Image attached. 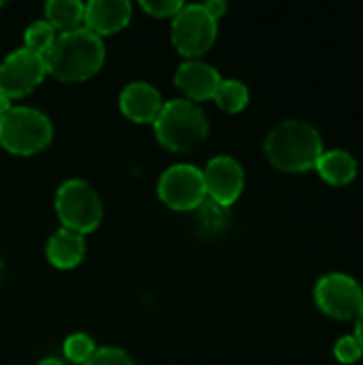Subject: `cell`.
I'll return each mask as SVG.
<instances>
[{
	"label": "cell",
	"mask_w": 363,
	"mask_h": 365,
	"mask_svg": "<svg viewBox=\"0 0 363 365\" xmlns=\"http://www.w3.org/2000/svg\"><path fill=\"white\" fill-rule=\"evenodd\" d=\"M39 365H64V364H62L60 359H51V357H49V359H43Z\"/></svg>",
	"instance_id": "484cf974"
},
{
	"label": "cell",
	"mask_w": 363,
	"mask_h": 365,
	"mask_svg": "<svg viewBox=\"0 0 363 365\" xmlns=\"http://www.w3.org/2000/svg\"><path fill=\"white\" fill-rule=\"evenodd\" d=\"M160 201L178 212H190L205 203L203 171L193 165H173L158 180Z\"/></svg>",
	"instance_id": "ba28073f"
},
{
	"label": "cell",
	"mask_w": 363,
	"mask_h": 365,
	"mask_svg": "<svg viewBox=\"0 0 363 365\" xmlns=\"http://www.w3.org/2000/svg\"><path fill=\"white\" fill-rule=\"evenodd\" d=\"M0 6H2V2H0Z\"/></svg>",
	"instance_id": "83f0119b"
},
{
	"label": "cell",
	"mask_w": 363,
	"mask_h": 365,
	"mask_svg": "<svg viewBox=\"0 0 363 365\" xmlns=\"http://www.w3.org/2000/svg\"><path fill=\"white\" fill-rule=\"evenodd\" d=\"M205 192L220 207L233 205L244 190V169L231 156H216L203 169Z\"/></svg>",
	"instance_id": "30bf717a"
},
{
	"label": "cell",
	"mask_w": 363,
	"mask_h": 365,
	"mask_svg": "<svg viewBox=\"0 0 363 365\" xmlns=\"http://www.w3.org/2000/svg\"><path fill=\"white\" fill-rule=\"evenodd\" d=\"M94 351V340L86 334H73L64 340V357L73 364H86Z\"/></svg>",
	"instance_id": "d6986e66"
},
{
	"label": "cell",
	"mask_w": 363,
	"mask_h": 365,
	"mask_svg": "<svg viewBox=\"0 0 363 365\" xmlns=\"http://www.w3.org/2000/svg\"><path fill=\"white\" fill-rule=\"evenodd\" d=\"M163 105L160 92L145 81H133L120 94V111L137 124H154Z\"/></svg>",
	"instance_id": "7c38bea8"
},
{
	"label": "cell",
	"mask_w": 363,
	"mask_h": 365,
	"mask_svg": "<svg viewBox=\"0 0 363 365\" xmlns=\"http://www.w3.org/2000/svg\"><path fill=\"white\" fill-rule=\"evenodd\" d=\"M203 9L218 21L225 13H227V4H225V0H210V2H205L203 4Z\"/></svg>",
	"instance_id": "603a6c76"
},
{
	"label": "cell",
	"mask_w": 363,
	"mask_h": 365,
	"mask_svg": "<svg viewBox=\"0 0 363 365\" xmlns=\"http://www.w3.org/2000/svg\"><path fill=\"white\" fill-rule=\"evenodd\" d=\"M105 62L103 38L88 28H77L56 36L51 49L45 56L47 73L58 81L75 83L86 81L101 71Z\"/></svg>",
	"instance_id": "6da1fadb"
},
{
	"label": "cell",
	"mask_w": 363,
	"mask_h": 365,
	"mask_svg": "<svg viewBox=\"0 0 363 365\" xmlns=\"http://www.w3.org/2000/svg\"><path fill=\"white\" fill-rule=\"evenodd\" d=\"M315 302L321 308V312H325L332 319H357L363 310V289L349 274H325L315 287Z\"/></svg>",
	"instance_id": "52a82bcc"
},
{
	"label": "cell",
	"mask_w": 363,
	"mask_h": 365,
	"mask_svg": "<svg viewBox=\"0 0 363 365\" xmlns=\"http://www.w3.org/2000/svg\"><path fill=\"white\" fill-rule=\"evenodd\" d=\"M45 255L53 267L73 269L75 265L81 263V259L86 255V240H83V235H79L75 231L60 229L49 237Z\"/></svg>",
	"instance_id": "5bb4252c"
},
{
	"label": "cell",
	"mask_w": 363,
	"mask_h": 365,
	"mask_svg": "<svg viewBox=\"0 0 363 365\" xmlns=\"http://www.w3.org/2000/svg\"><path fill=\"white\" fill-rule=\"evenodd\" d=\"M334 355H336V359H338L340 364L351 365V364H357V361L362 359L363 349L359 346V342L355 340V336L351 334V336H342V338L336 342V346H334Z\"/></svg>",
	"instance_id": "ffe728a7"
},
{
	"label": "cell",
	"mask_w": 363,
	"mask_h": 365,
	"mask_svg": "<svg viewBox=\"0 0 363 365\" xmlns=\"http://www.w3.org/2000/svg\"><path fill=\"white\" fill-rule=\"evenodd\" d=\"M315 169L332 186H347L357 178V160L344 150L323 152Z\"/></svg>",
	"instance_id": "9a60e30c"
},
{
	"label": "cell",
	"mask_w": 363,
	"mask_h": 365,
	"mask_svg": "<svg viewBox=\"0 0 363 365\" xmlns=\"http://www.w3.org/2000/svg\"><path fill=\"white\" fill-rule=\"evenodd\" d=\"M56 41V30L43 19V21H34L28 26L26 34H24V49L32 51V53H39V56H47V51L51 49Z\"/></svg>",
	"instance_id": "ac0fdd59"
},
{
	"label": "cell",
	"mask_w": 363,
	"mask_h": 365,
	"mask_svg": "<svg viewBox=\"0 0 363 365\" xmlns=\"http://www.w3.org/2000/svg\"><path fill=\"white\" fill-rule=\"evenodd\" d=\"M133 6L126 0H92L83 9V28L96 36L116 34L131 21Z\"/></svg>",
	"instance_id": "8fae6325"
},
{
	"label": "cell",
	"mask_w": 363,
	"mask_h": 365,
	"mask_svg": "<svg viewBox=\"0 0 363 365\" xmlns=\"http://www.w3.org/2000/svg\"><path fill=\"white\" fill-rule=\"evenodd\" d=\"M83 365H135L128 353H124L122 349H96L94 355Z\"/></svg>",
	"instance_id": "44dd1931"
},
{
	"label": "cell",
	"mask_w": 363,
	"mask_h": 365,
	"mask_svg": "<svg viewBox=\"0 0 363 365\" xmlns=\"http://www.w3.org/2000/svg\"><path fill=\"white\" fill-rule=\"evenodd\" d=\"M11 109H13V105H11V98H9V96H4V94L0 92V118H2V115H6Z\"/></svg>",
	"instance_id": "d4e9b609"
},
{
	"label": "cell",
	"mask_w": 363,
	"mask_h": 365,
	"mask_svg": "<svg viewBox=\"0 0 363 365\" xmlns=\"http://www.w3.org/2000/svg\"><path fill=\"white\" fill-rule=\"evenodd\" d=\"M2 274H4V265H2V261H0V278H2Z\"/></svg>",
	"instance_id": "4316f807"
},
{
	"label": "cell",
	"mask_w": 363,
	"mask_h": 365,
	"mask_svg": "<svg viewBox=\"0 0 363 365\" xmlns=\"http://www.w3.org/2000/svg\"><path fill=\"white\" fill-rule=\"evenodd\" d=\"M220 75L214 66L201 60L184 62L175 73V86L190 98V101H210L216 96L220 88Z\"/></svg>",
	"instance_id": "4fadbf2b"
},
{
	"label": "cell",
	"mask_w": 363,
	"mask_h": 365,
	"mask_svg": "<svg viewBox=\"0 0 363 365\" xmlns=\"http://www.w3.org/2000/svg\"><path fill=\"white\" fill-rule=\"evenodd\" d=\"M45 75H47V64L43 56L32 53L24 47L15 49L0 64V92L11 101L24 98L36 86H41Z\"/></svg>",
	"instance_id": "9c48e42d"
},
{
	"label": "cell",
	"mask_w": 363,
	"mask_h": 365,
	"mask_svg": "<svg viewBox=\"0 0 363 365\" xmlns=\"http://www.w3.org/2000/svg\"><path fill=\"white\" fill-rule=\"evenodd\" d=\"M208 120L199 105L178 98L163 105L154 120V133L163 148L171 152H188L203 143L208 137Z\"/></svg>",
	"instance_id": "3957f363"
},
{
	"label": "cell",
	"mask_w": 363,
	"mask_h": 365,
	"mask_svg": "<svg viewBox=\"0 0 363 365\" xmlns=\"http://www.w3.org/2000/svg\"><path fill=\"white\" fill-rule=\"evenodd\" d=\"M321 133L302 120H285L276 124L265 139L267 160L289 173H302L315 169L317 160L323 154Z\"/></svg>",
	"instance_id": "7a4b0ae2"
},
{
	"label": "cell",
	"mask_w": 363,
	"mask_h": 365,
	"mask_svg": "<svg viewBox=\"0 0 363 365\" xmlns=\"http://www.w3.org/2000/svg\"><path fill=\"white\" fill-rule=\"evenodd\" d=\"M53 139V126L45 113L32 107H13L0 118V145L17 156L43 152Z\"/></svg>",
	"instance_id": "277c9868"
},
{
	"label": "cell",
	"mask_w": 363,
	"mask_h": 365,
	"mask_svg": "<svg viewBox=\"0 0 363 365\" xmlns=\"http://www.w3.org/2000/svg\"><path fill=\"white\" fill-rule=\"evenodd\" d=\"M184 2L180 0H156V2H141V9L152 17H175L182 11Z\"/></svg>",
	"instance_id": "7402d4cb"
},
{
	"label": "cell",
	"mask_w": 363,
	"mask_h": 365,
	"mask_svg": "<svg viewBox=\"0 0 363 365\" xmlns=\"http://www.w3.org/2000/svg\"><path fill=\"white\" fill-rule=\"evenodd\" d=\"M214 101H216V105L223 111L237 113V111H242L248 105L250 94H248V88L242 81H237V79H225V81H220V88H218Z\"/></svg>",
	"instance_id": "e0dca14e"
},
{
	"label": "cell",
	"mask_w": 363,
	"mask_h": 365,
	"mask_svg": "<svg viewBox=\"0 0 363 365\" xmlns=\"http://www.w3.org/2000/svg\"><path fill=\"white\" fill-rule=\"evenodd\" d=\"M355 340L359 342V346L363 349V310L359 312V317H357V325H355Z\"/></svg>",
	"instance_id": "cb8c5ba5"
},
{
	"label": "cell",
	"mask_w": 363,
	"mask_h": 365,
	"mask_svg": "<svg viewBox=\"0 0 363 365\" xmlns=\"http://www.w3.org/2000/svg\"><path fill=\"white\" fill-rule=\"evenodd\" d=\"M56 214L62 222V229L86 235L101 225L103 203L88 182L68 180L56 192Z\"/></svg>",
	"instance_id": "5b68a950"
},
{
	"label": "cell",
	"mask_w": 363,
	"mask_h": 365,
	"mask_svg": "<svg viewBox=\"0 0 363 365\" xmlns=\"http://www.w3.org/2000/svg\"><path fill=\"white\" fill-rule=\"evenodd\" d=\"M216 30V19L203 9V4H184L173 17L171 41L182 56L193 60L214 45Z\"/></svg>",
	"instance_id": "8992f818"
},
{
	"label": "cell",
	"mask_w": 363,
	"mask_h": 365,
	"mask_svg": "<svg viewBox=\"0 0 363 365\" xmlns=\"http://www.w3.org/2000/svg\"><path fill=\"white\" fill-rule=\"evenodd\" d=\"M83 9L86 4L79 0H49L45 4V21L53 30L71 32L81 28L83 24Z\"/></svg>",
	"instance_id": "2e32d148"
}]
</instances>
